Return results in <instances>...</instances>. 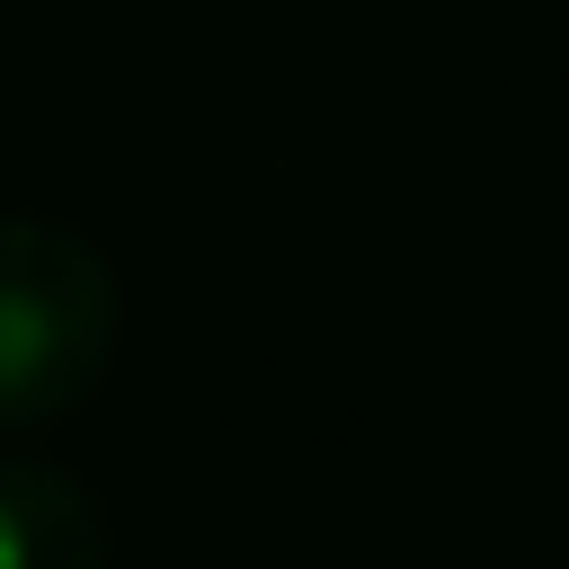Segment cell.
Listing matches in <instances>:
<instances>
[{
  "instance_id": "cell-1",
  "label": "cell",
  "mask_w": 569,
  "mask_h": 569,
  "mask_svg": "<svg viewBox=\"0 0 569 569\" xmlns=\"http://www.w3.org/2000/svg\"><path fill=\"white\" fill-rule=\"evenodd\" d=\"M116 365V267L53 213H0V427L80 409Z\"/></svg>"
},
{
  "instance_id": "cell-2",
  "label": "cell",
  "mask_w": 569,
  "mask_h": 569,
  "mask_svg": "<svg viewBox=\"0 0 569 569\" xmlns=\"http://www.w3.org/2000/svg\"><path fill=\"white\" fill-rule=\"evenodd\" d=\"M107 525L53 462H0V569H98Z\"/></svg>"
}]
</instances>
